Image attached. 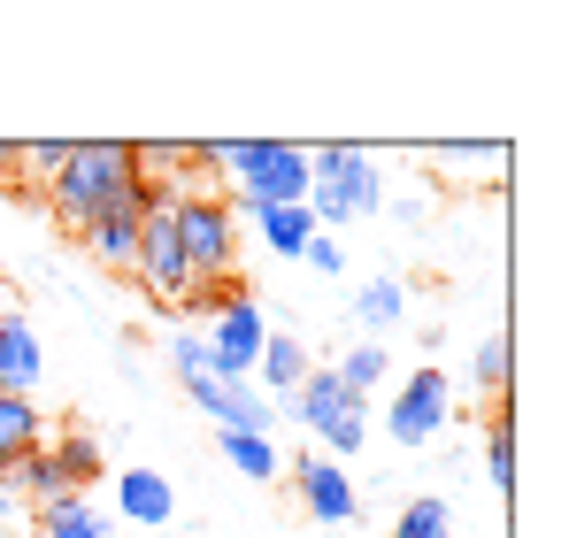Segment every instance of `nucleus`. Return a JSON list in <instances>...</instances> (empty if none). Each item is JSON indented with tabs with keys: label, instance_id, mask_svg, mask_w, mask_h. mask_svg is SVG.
<instances>
[{
	"label": "nucleus",
	"instance_id": "obj_18",
	"mask_svg": "<svg viewBox=\"0 0 569 538\" xmlns=\"http://www.w3.org/2000/svg\"><path fill=\"white\" fill-rule=\"evenodd\" d=\"M39 531H47V538H108V524L70 492V500H47V508H39Z\"/></svg>",
	"mask_w": 569,
	"mask_h": 538
},
{
	"label": "nucleus",
	"instance_id": "obj_2",
	"mask_svg": "<svg viewBox=\"0 0 569 538\" xmlns=\"http://www.w3.org/2000/svg\"><path fill=\"white\" fill-rule=\"evenodd\" d=\"M216 170L231 178L239 192V208L254 216V208H300L308 200V147H292V139H231V147H216Z\"/></svg>",
	"mask_w": 569,
	"mask_h": 538
},
{
	"label": "nucleus",
	"instance_id": "obj_6",
	"mask_svg": "<svg viewBox=\"0 0 569 538\" xmlns=\"http://www.w3.org/2000/svg\"><path fill=\"white\" fill-rule=\"evenodd\" d=\"M292 408H300V424H308L331 454H362V439H370V408H362L331 369H308L300 392H292Z\"/></svg>",
	"mask_w": 569,
	"mask_h": 538
},
{
	"label": "nucleus",
	"instance_id": "obj_21",
	"mask_svg": "<svg viewBox=\"0 0 569 538\" xmlns=\"http://www.w3.org/2000/svg\"><path fill=\"white\" fill-rule=\"evenodd\" d=\"M485 477H492V492L516 485V424H508V416L485 424Z\"/></svg>",
	"mask_w": 569,
	"mask_h": 538
},
{
	"label": "nucleus",
	"instance_id": "obj_30",
	"mask_svg": "<svg viewBox=\"0 0 569 538\" xmlns=\"http://www.w3.org/2000/svg\"><path fill=\"white\" fill-rule=\"evenodd\" d=\"M0 538H8V531H0Z\"/></svg>",
	"mask_w": 569,
	"mask_h": 538
},
{
	"label": "nucleus",
	"instance_id": "obj_12",
	"mask_svg": "<svg viewBox=\"0 0 569 538\" xmlns=\"http://www.w3.org/2000/svg\"><path fill=\"white\" fill-rule=\"evenodd\" d=\"M39 377H47V347H39V331H31L23 316H0V392H23V400H31Z\"/></svg>",
	"mask_w": 569,
	"mask_h": 538
},
{
	"label": "nucleus",
	"instance_id": "obj_14",
	"mask_svg": "<svg viewBox=\"0 0 569 538\" xmlns=\"http://www.w3.org/2000/svg\"><path fill=\"white\" fill-rule=\"evenodd\" d=\"M31 447H47V424H39V408L23 400V392H0V477L23 461Z\"/></svg>",
	"mask_w": 569,
	"mask_h": 538
},
{
	"label": "nucleus",
	"instance_id": "obj_26",
	"mask_svg": "<svg viewBox=\"0 0 569 538\" xmlns=\"http://www.w3.org/2000/svg\"><path fill=\"white\" fill-rule=\"evenodd\" d=\"M170 369H178L186 385H192V377H216V355H208V339H192V331H186V339H170Z\"/></svg>",
	"mask_w": 569,
	"mask_h": 538
},
{
	"label": "nucleus",
	"instance_id": "obj_13",
	"mask_svg": "<svg viewBox=\"0 0 569 538\" xmlns=\"http://www.w3.org/2000/svg\"><path fill=\"white\" fill-rule=\"evenodd\" d=\"M300 377H308V347L278 331V339H262V355H254V377H247V385H254L262 400H270V392L292 400V392H300Z\"/></svg>",
	"mask_w": 569,
	"mask_h": 538
},
{
	"label": "nucleus",
	"instance_id": "obj_25",
	"mask_svg": "<svg viewBox=\"0 0 569 538\" xmlns=\"http://www.w3.org/2000/svg\"><path fill=\"white\" fill-rule=\"evenodd\" d=\"M62 162H70V139H47V147H16V170H23L31 185H47L54 170H62Z\"/></svg>",
	"mask_w": 569,
	"mask_h": 538
},
{
	"label": "nucleus",
	"instance_id": "obj_8",
	"mask_svg": "<svg viewBox=\"0 0 569 538\" xmlns=\"http://www.w3.org/2000/svg\"><path fill=\"white\" fill-rule=\"evenodd\" d=\"M439 424H447V369H416V377L392 392L385 431H392L400 447H423V439H439Z\"/></svg>",
	"mask_w": 569,
	"mask_h": 538
},
{
	"label": "nucleus",
	"instance_id": "obj_22",
	"mask_svg": "<svg viewBox=\"0 0 569 538\" xmlns=\"http://www.w3.org/2000/svg\"><path fill=\"white\" fill-rule=\"evenodd\" d=\"M392 538H455V516H447V500H416V508H400Z\"/></svg>",
	"mask_w": 569,
	"mask_h": 538
},
{
	"label": "nucleus",
	"instance_id": "obj_1",
	"mask_svg": "<svg viewBox=\"0 0 569 538\" xmlns=\"http://www.w3.org/2000/svg\"><path fill=\"white\" fill-rule=\"evenodd\" d=\"M131 192H139L131 139H86V147H70V162L47 178V208H54L62 231H86L100 208H116V200H131Z\"/></svg>",
	"mask_w": 569,
	"mask_h": 538
},
{
	"label": "nucleus",
	"instance_id": "obj_29",
	"mask_svg": "<svg viewBox=\"0 0 569 538\" xmlns=\"http://www.w3.org/2000/svg\"><path fill=\"white\" fill-rule=\"evenodd\" d=\"M8 508H16V492H8V485H0V516H8Z\"/></svg>",
	"mask_w": 569,
	"mask_h": 538
},
{
	"label": "nucleus",
	"instance_id": "obj_4",
	"mask_svg": "<svg viewBox=\"0 0 569 538\" xmlns=\"http://www.w3.org/2000/svg\"><path fill=\"white\" fill-rule=\"evenodd\" d=\"M308 216H316V231L323 223H355V216H370L385 200V185H378V170H370V155L362 147H308Z\"/></svg>",
	"mask_w": 569,
	"mask_h": 538
},
{
	"label": "nucleus",
	"instance_id": "obj_23",
	"mask_svg": "<svg viewBox=\"0 0 569 538\" xmlns=\"http://www.w3.org/2000/svg\"><path fill=\"white\" fill-rule=\"evenodd\" d=\"M385 361H392V355H385V347H355V355L339 361L331 377H339V385H347V392L362 400V392H370V385H378V377H385Z\"/></svg>",
	"mask_w": 569,
	"mask_h": 538
},
{
	"label": "nucleus",
	"instance_id": "obj_16",
	"mask_svg": "<svg viewBox=\"0 0 569 538\" xmlns=\"http://www.w3.org/2000/svg\"><path fill=\"white\" fill-rule=\"evenodd\" d=\"M0 485H8V492H31L39 508H47V500H70V485H62V469H54V454H47V447H31Z\"/></svg>",
	"mask_w": 569,
	"mask_h": 538
},
{
	"label": "nucleus",
	"instance_id": "obj_7",
	"mask_svg": "<svg viewBox=\"0 0 569 538\" xmlns=\"http://www.w3.org/2000/svg\"><path fill=\"white\" fill-rule=\"evenodd\" d=\"M262 308L247 300V292H231L223 300V316H216V339H208V355H216V385H239V377H254V355H262Z\"/></svg>",
	"mask_w": 569,
	"mask_h": 538
},
{
	"label": "nucleus",
	"instance_id": "obj_19",
	"mask_svg": "<svg viewBox=\"0 0 569 538\" xmlns=\"http://www.w3.org/2000/svg\"><path fill=\"white\" fill-rule=\"evenodd\" d=\"M223 461H231L239 477H278V447H270L262 431H223Z\"/></svg>",
	"mask_w": 569,
	"mask_h": 538
},
{
	"label": "nucleus",
	"instance_id": "obj_17",
	"mask_svg": "<svg viewBox=\"0 0 569 538\" xmlns=\"http://www.w3.org/2000/svg\"><path fill=\"white\" fill-rule=\"evenodd\" d=\"M355 316H362L370 331H392V323L408 316V285H400V277H370V285L355 292Z\"/></svg>",
	"mask_w": 569,
	"mask_h": 538
},
{
	"label": "nucleus",
	"instance_id": "obj_5",
	"mask_svg": "<svg viewBox=\"0 0 569 538\" xmlns=\"http://www.w3.org/2000/svg\"><path fill=\"white\" fill-rule=\"evenodd\" d=\"M139 277H147V292L170 308H200V292H192V269H186V247H178V192L162 185V192H147V216H139Z\"/></svg>",
	"mask_w": 569,
	"mask_h": 538
},
{
	"label": "nucleus",
	"instance_id": "obj_15",
	"mask_svg": "<svg viewBox=\"0 0 569 538\" xmlns=\"http://www.w3.org/2000/svg\"><path fill=\"white\" fill-rule=\"evenodd\" d=\"M254 223H262V239L278 247L284 262H300V255H308V239H316V216H308V200H300V208H254Z\"/></svg>",
	"mask_w": 569,
	"mask_h": 538
},
{
	"label": "nucleus",
	"instance_id": "obj_20",
	"mask_svg": "<svg viewBox=\"0 0 569 538\" xmlns=\"http://www.w3.org/2000/svg\"><path fill=\"white\" fill-rule=\"evenodd\" d=\"M54 469H62V485H70V492H78V485H93L100 477V447L93 439H86V431H70V439H54Z\"/></svg>",
	"mask_w": 569,
	"mask_h": 538
},
{
	"label": "nucleus",
	"instance_id": "obj_10",
	"mask_svg": "<svg viewBox=\"0 0 569 538\" xmlns=\"http://www.w3.org/2000/svg\"><path fill=\"white\" fill-rule=\"evenodd\" d=\"M292 485H300V508H308L316 524H355V485H347L339 461L308 454V461H292Z\"/></svg>",
	"mask_w": 569,
	"mask_h": 538
},
{
	"label": "nucleus",
	"instance_id": "obj_3",
	"mask_svg": "<svg viewBox=\"0 0 569 538\" xmlns=\"http://www.w3.org/2000/svg\"><path fill=\"white\" fill-rule=\"evenodd\" d=\"M178 247H186V269H192L200 308H208L216 285L239 292V223H231L223 200H208V192H178Z\"/></svg>",
	"mask_w": 569,
	"mask_h": 538
},
{
	"label": "nucleus",
	"instance_id": "obj_27",
	"mask_svg": "<svg viewBox=\"0 0 569 538\" xmlns=\"http://www.w3.org/2000/svg\"><path fill=\"white\" fill-rule=\"evenodd\" d=\"M300 262H308V269H323V277H339V269H347V247H339V239H323V231H316V239H308V255H300Z\"/></svg>",
	"mask_w": 569,
	"mask_h": 538
},
{
	"label": "nucleus",
	"instance_id": "obj_9",
	"mask_svg": "<svg viewBox=\"0 0 569 538\" xmlns=\"http://www.w3.org/2000/svg\"><path fill=\"white\" fill-rule=\"evenodd\" d=\"M139 216H147V185H139L131 200L100 208V216L86 223V231H78V239L93 247V262H108V269H131V262H139Z\"/></svg>",
	"mask_w": 569,
	"mask_h": 538
},
{
	"label": "nucleus",
	"instance_id": "obj_24",
	"mask_svg": "<svg viewBox=\"0 0 569 538\" xmlns=\"http://www.w3.org/2000/svg\"><path fill=\"white\" fill-rule=\"evenodd\" d=\"M477 385H485V392H492V400H500V392H508V377H516V361H508V339H500V331H492V339H485V347H477Z\"/></svg>",
	"mask_w": 569,
	"mask_h": 538
},
{
	"label": "nucleus",
	"instance_id": "obj_11",
	"mask_svg": "<svg viewBox=\"0 0 569 538\" xmlns=\"http://www.w3.org/2000/svg\"><path fill=\"white\" fill-rule=\"evenodd\" d=\"M116 508H123V524H139V531H170L178 485H170L162 469H123V477H116Z\"/></svg>",
	"mask_w": 569,
	"mask_h": 538
},
{
	"label": "nucleus",
	"instance_id": "obj_28",
	"mask_svg": "<svg viewBox=\"0 0 569 538\" xmlns=\"http://www.w3.org/2000/svg\"><path fill=\"white\" fill-rule=\"evenodd\" d=\"M0 170H16V147H0Z\"/></svg>",
	"mask_w": 569,
	"mask_h": 538
}]
</instances>
